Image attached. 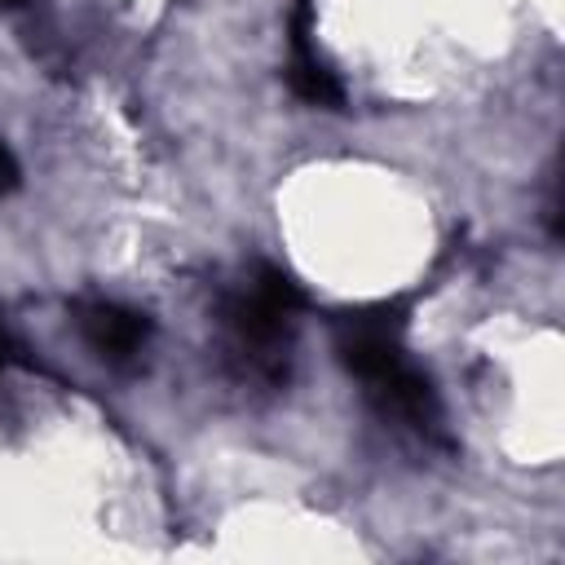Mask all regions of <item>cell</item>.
I'll list each match as a JSON object with an SVG mask.
<instances>
[{
    "instance_id": "6da1fadb",
    "label": "cell",
    "mask_w": 565,
    "mask_h": 565,
    "mask_svg": "<svg viewBox=\"0 0 565 565\" xmlns=\"http://www.w3.org/2000/svg\"><path fill=\"white\" fill-rule=\"evenodd\" d=\"M411 322V305L406 300H371V305H353L340 309L331 318L335 331V358L349 375H358L362 384L375 380L380 371L397 366L402 353V335Z\"/></svg>"
},
{
    "instance_id": "7a4b0ae2",
    "label": "cell",
    "mask_w": 565,
    "mask_h": 565,
    "mask_svg": "<svg viewBox=\"0 0 565 565\" xmlns=\"http://www.w3.org/2000/svg\"><path fill=\"white\" fill-rule=\"evenodd\" d=\"M75 327L84 344L106 362H128L150 340V318L119 300H84L75 305Z\"/></svg>"
},
{
    "instance_id": "3957f363",
    "label": "cell",
    "mask_w": 565,
    "mask_h": 565,
    "mask_svg": "<svg viewBox=\"0 0 565 565\" xmlns=\"http://www.w3.org/2000/svg\"><path fill=\"white\" fill-rule=\"evenodd\" d=\"M313 0L291 4V66H287V88L318 110H340L344 106V84L335 71L313 53Z\"/></svg>"
},
{
    "instance_id": "277c9868",
    "label": "cell",
    "mask_w": 565,
    "mask_h": 565,
    "mask_svg": "<svg viewBox=\"0 0 565 565\" xmlns=\"http://www.w3.org/2000/svg\"><path fill=\"white\" fill-rule=\"evenodd\" d=\"M366 397H371V406L380 411V415H388V419H402V424H411V428H437V415H441V406H437V388H433V380L419 371V366H411L406 358L397 362V366H388V371H380L375 380H366Z\"/></svg>"
},
{
    "instance_id": "5b68a950",
    "label": "cell",
    "mask_w": 565,
    "mask_h": 565,
    "mask_svg": "<svg viewBox=\"0 0 565 565\" xmlns=\"http://www.w3.org/2000/svg\"><path fill=\"white\" fill-rule=\"evenodd\" d=\"M13 185H18V159H13V150L0 141V199H4Z\"/></svg>"
},
{
    "instance_id": "8992f818",
    "label": "cell",
    "mask_w": 565,
    "mask_h": 565,
    "mask_svg": "<svg viewBox=\"0 0 565 565\" xmlns=\"http://www.w3.org/2000/svg\"><path fill=\"white\" fill-rule=\"evenodd\" d=\"M13 362H22V344L13 340V331L0 322V371L4 366H13Z\"/></svg>"
},
{
    "instance_id": "52a82bcc",
    "label": "cell",
    "mask_w": 565,
    "mask_h": 565,
    "mask_svg": "<svg viewBox=\"0 0 565 565\" xmlns=\"http://www.w3.org/2000/svg\"><path fill=\"white\" fill-rule=\"evenodd\" d=\"M18 4H22V0H0V9H18Z\"/></svg>"
}]
</instances>
